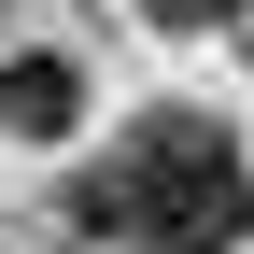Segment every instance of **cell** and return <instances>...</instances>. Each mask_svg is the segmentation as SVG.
<instances>
[{"instance_id":"3","label":"cell","mask_w":254,"mask_h":254,"mask_svg":"<svg viewBox=\"0 0 254 254\" xmlns=\"http://www.w3.org/2000/svg\"><path fill=\"white\" fill-rule=\"evenodd\" d=\"M141 14H155V28H226L240 0H141Z\"/></svg>"},{"instance_id":"2","label":"cell","mask_w":254,"mask_h":254,"mask_svg":"<svg viewBox=\"0 0 254 254\" xmlns=\"http://www.w3.org/2000/svg\"><path fill=\"white\" fill-rule=\"evenodd\" d=\"M71 113H85V71L71 57H14V71H0V127H14V141H57Z\"/></svg>"},{"instance_id":"1","label":"cell","mask_w":254,"mask_h":254,"mask_svg":"<svg viewBox=\"0 0 254 254\" xmlns=\"http://www.w3.org/2000/svg\"><path fill=\"white\" fill-rule=\"evenodd\" d=\"M71 212H85V240H127V254H240L254 240V170L212 113H141L71 184Z\"/></svg>"}]
</instances>
